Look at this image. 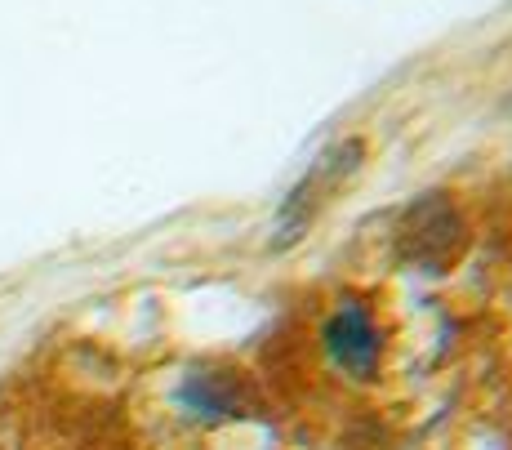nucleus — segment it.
<instances>
[{"mask_svg": "<svg viewBox=\"0 0 512 450\" xmlns=\"http://www.w3.org/2000/svg\"><path fill=\"white\" fill-rule=\"evenodd\" d=\"M361 156V143H348V148H334L326 161L317 165V170L308 174V179L299 183V192H294L290 201H285V214H281V237H294V232H303L312 219H317V210L334 197V188H339L343 179H348V170L357 165Z\"/></svg>", "mask_w": 512, "mask_h": 450, "instance_id": "1", "label": "nucleus"}, {"mask_svg": "<svg viewBox=\"0 0 512 450\" xmlns=\"http://www.w3.org/2000/svg\"><path fill=\"white\" fill-rule=\"evenodd\" d=\"M379 330H374L370 312L357 308V303H348V308H339L330 317L326 326V348L330 357L339 361L343 370H357V375H366V370H374V361H379Z\"/></svg>", "mask_w": 512, "mask_h": 450, "instance_id": "2", "label": "nucleus"}]
</instances>
